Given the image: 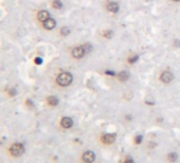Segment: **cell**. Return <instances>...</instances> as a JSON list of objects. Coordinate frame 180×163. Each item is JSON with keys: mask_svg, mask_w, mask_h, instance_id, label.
<instances>
[{"mask_svg": "<svg viewBox=\"0 0 180 163\" xmlns=\"http://www.w3.org/2000/svg\"><path fill=\"white\" fill-rule=\"evenodd\" d=\"M55 26H56V21L52 18H49L48 20H46V21L44 22V27H45V29H47V30L54 29Z\"/></svg>", "mask_w": 180, "mask_h": 163, "instance_id": "9c48e42d", "label": "cell"}, {"mask_svg": "<svg viewBox=\"0 0 180 163\" xmlns=\"http://www.w3.org/2000/svg\"><path fill=\"white\" fill-rule=\"evenodd\" d=\"M26 104H28L29 106H33V104H32V102H31L30 100H28V101H26Z\"/></svg>", "mask_w": 180, "mask_h": 163, "instance_id": "603a6c76", "label": "cell"}, {"mask_svg": "<svg viewBox=\"0 0 180 163\" xmlns=\"http://www.w3.org/2000/svg\"><path fill=\"white\" fill-rule=\"evenodd\" d=\"M72 125H73V120L69 117H64V118L60 120V126L65 128V129H69L71 128Z\"/></svg>", "mask_w": 180, "mask_h": 163, "instance_id": "5b68a950", "label": "cell"}, {"mask_svg": "<svg viewBox=\"0 0 180 163\" xmlns=\"http://www.w3.org/2000/svg\"><path fill=\"white\" fill-rule=\"evenodd\" d=\"M10 94H11L12 96H14L16 94V91L14 90V89H11V90H10Z\"/></svg>", "mask_w": 180, "mask_h": 163, "instance_id": "7402d4cb", "label": "cell"}, {"mask_svg": "<svg viewBox=\"0 0 180 163\" xmlns=\"http://www.w3.org/2000/svg\"><path fill=\"white\" fill-rule=\"evenodd\" d=\"M84 54H86V53H85V50L83 47H76L72 50V56L74 58H82Z\"/></svg>", "mask_w": 180, "mask_h": 163, "instance_id": "52a82bcc", "label": "cell"}, {"mask_svg": "<svg viewBox=\"0 0 180 163\" xmlns=\"http://www.w3.org/2000/svg\"><path fill=\"white\" fill-rule=\"evenodd\" d=\"M122 163H135V161H134V159H132V158H130V157H127V158L124 160Z\"/></svg>", "mask_w": 180, "mask_h": 163, "instance_id": "d6986e66", "label": "cell"}, {"mask_svg": "<svg viewBox=\"0 0 180 163\" xmlns=\"http://www.w3.org/2000/svg\"><path fill=\"white\" fill-rule=\"evenodd\" d=\"M52 7L54 9H56V10H60L63 7V3H62V1H60V0H54L52 2Z\"/></svg>", "mask_w": 180, "mask_h": 163, "instance_id": "5bb4252c", "label": "cell"}, {"mask_svg": "<svg viewBox=\"0 0 180 163\" xmlns=\"http://www.w3.org/2000/svg\"><path fill=\"white\" fill-rule=\"evenodd\" d=\"M160 80H161L162 83H164V84H169V83H171V82L174 80V75H173L172 72L165 71V72H163V73L161 74Z\"/></svg>", "mask_w": 180, "mask_h": 163, "instance_id": "8992f818", "label": "cell"}, {"mask_svg": "<svg viewBox=\"0 0 180 163\" xmlns=\"http://www.w3.org/2000/svg\"><path fill=\"white\" fill-rule=\"evenodd\" d=\"M42 63V60H41L39 57H37V58H35V64H37V65H39V64Z\"/></svg>", "mask_w": 180, "mask_h": 163, "instance_id": "44dd1931", "label": "cell"}, {"mask_svg": "<svg viewBox=\"0 0 180 163\" xmlns=\"http://www.w3.org/2000/svg\"><path fill=\"white\" fill-rule=\"evenodd\" d=\"M69 29H68L67 27H64V28H62V30H60V34L63 35V36H67L68 34H69Z\"/></svg>", "mask_w": 180, "mask_h": 163, "instance_id": "9a60e30c", "label": "cell"}, {"mask_svg": "<svg viewBox=\"0 0 180 163\" xmlns=\"http://www.w3.org/2000/svg\"><path fill=\"white\" fill-rule=\"evenodd\" d=\"M107 10L109 12H111V13H116V12H119V10H120V7H119V4L116 3V2H109L107 4Z\"/></svg>", "mask_w": 180, "mask_h": 163, "instance_id": "30bf717a", "label": "cell"}, {"mask_svg": "<svg viewBox=\"0 0 180 163\" xmlns=\"http://www.w3.org/2000/svg\"><path fill=\"white\" fill-rule=\"evenodd\" d=\"M83 48H84V50H85V53H89V52L92 50V47H91V44H84Z\"/></svg>", "mask_w": 180, "mask_h": 163, "instance_id": "2e32d148", "label": "cell"}, {"mask_svg": "<svg viewBox=\"0 0 180 163\" xmlns=\"http://www.w3.org/2000/svg\"><path fill=\"white\" fill-rule=\"evenodd\" d=\"M83 163H93L95 161V154L92 150H86L82 155Z\"/></svg>", "mask_w": 180, "mask_h": 163, "instance_id": "3957f363", "label": "cell"}, {"mask_svg": "<svg viewBox=\"0 0 180 163\" xmlns=\"http://www.w3.org/2000/svg\"><path fill=\"white\" fill-rule=\"evenodd\" d=\"M72 80H73V76L71 75V73L63 72V73L58 74V76L56 78V83L62 87H66V86H69L71 84Z\"/></svg>", "mask_w": 180, "mask_h": 163, "instance_id": "7a4b0ae2", "label": "cell"}, {"mask_svg": "<svg viewBox=\"0 0 180 163\" xmlns=\"http://www.w3.org/2000/svg\"><path fill=\"white\" fill-rule=\"evenodd\" d=\"M49 12L48 11H46V10H42V11L40 12H38V14H37V18L39 21L41 22H45L46 20H48V19L50 18L49 17Z\"/></svg>", "mask_w": 180, "mask_h": 163, "instance_id": "ba28073f", "label": "cell"}, {"mask_svg": "<svg viewBox=\"0 0 180 163\" xmlns=\"http://www.w3.org/2000/svg\"><path fill=\"white\" fill-rule=\"evenodd\" d=\"M118 78L120 82H126L129 78V73L126 71H121L120 73L118 74Z\"/></svg>", "mask_w": 180, "mask_h": 163, "instance_id": "7c38bea8", "label": "cell"}, {"mask_svg": "<svg viewBox=\"0 0 180 163\" xmlns=\"http://www.w3.org/2000/svg\"><path fill=\"white\" fill-rule=\"evenodd\" d=\"M116 136L114 133H104L101 137V142L105 145H111L114 143Z\"/></svg>", "mask_w": 180, "mask_h": 163, "instance_id": "277c9868", "label": "cell"}, {"mask_svg": "<svg viewBox=\"0 0 180 163\" xmlns=\"http://www.w3.org/2000/svg\"><path fill=\"white\" fill-rule=\"evenodd\" d=\"M178 160V155L176 152H169L167 155V161L169 163H175Z\"/></svg>", "mask_w": 180, "mask_h": 163, "instance_id": "4fadbf2b", "label": "cell"}, {"mask_svg": "<svg viewBox=\"0 0 180 163\" xmlns=\"http://www.w3.org/2000/svg\"><path fill=\"white\" fill-rule=\"evenodd\" d=\"M142 139H143L142 136H138V137H136V139H135L136 144H140V143L142 142Z\"/></svg>", "mask_w": 180, "mask_h": 163, "instance_id": "ac0fdd59", "label": "cell"}, {"mask_svg": "<svg viewBox=\"0 0 180 163\" xmlns=\"http://www.w3.org/2000/svg\"><path fill=\"white\" fill-rule=\"evenodd\" d=\"M47 102H48V104H49L50 106H52V107H55V106H57V105H58V99H57L56 96H54V95L48 96Z\"/></svg>", "mask_w": 180, "mask_h": 163, "instance_id": "8fae6325", "label": "cell"}, {"mask_svg": "<svg viewBox=\"0 0 180 163\" xmlns=\"http://www.w3.org/2000/svg\"><path fill=\"white\" fill-rule=\"evenodd\" d=\"M111 31H106L105 33H104V36L105 37H107V38H109V37H111Z\"/></svg>", "mask_w": 180, "mask_h": 163, "instance_id": "ffe728a7", "label": "cell"}, {"mask_svg": "<svg viewBox=\"0 0 180 163\" xmlns=\"http://www.w3.org/2000/svg\"><path fill=\"white\" fill-rule=\"evenodd\" d=\"M173 1H180V0H173Z\"/></svg>", "mask_w": 180, "mask_h": 163, "instance_id": "cb8c5ba5", "label": "cell"}, {"mask_svg": "<svg viewBox=\"0 0 180 163\" xmlns=\"http://www.w3.org/2000/svg\"><path fill=\"white\" fill-rule=\"evenodd\" d=\"M137 59H138V56H131V57L128 58V63L134 64L135 62H137Z\"/></svg>", "mask_w": 180, "mask_h": 163, "instance_id": "e0dca14e", "label": "cell"}, {"mask_svg": "<svg viewBox=\"0 0 180 163\" xmlns=\"http://www.w3.org/2000/svg\"><path fill=\"white\" fill-rule=\"evenodd\" d=\"M23 152H24V146H23L22 143H19V142L13 143V144L10 146V148H9V154H10L12 157H14V158L20 157Z\"/></svg>", "mask_w": 180, "mask_h": 163, "instance_id": "6da1fadb", "label": "cell"}]
</instances>
